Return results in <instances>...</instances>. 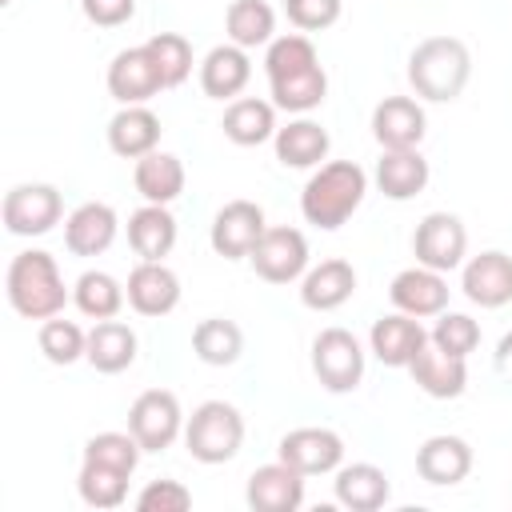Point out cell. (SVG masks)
Returning a JSON list of instances; mask_svg holds the SVG:
<instances>
[{
    "label": "cell",
    "mask_w": 512,
    "mask_h": 512,
    "mask_svg": "<svg viewBox=\"0 0 512 512\" xmlns=\"http://www.w3.org/2000/svg\"><path fill=\"white\" fill-rule=\"evenodd\" d=\"M424 344H428V328L408 312H388L368 332V348L384 368H408Z\"/></svg>",
    "instance_id": "obj_13"
},
{
    "label": "cell",
    "mask_w": 512,
    "mask_h": 512,
    "mask_svg": "<svg viewBox=\"0 0 512 512\" xmlns=\"http://www.w3.org/2000/svg\"><path fill=\"white\" fill-rule=\"evenodd\" d=\"M272 144H276V160L284 168H320L328 160V148H332L324 124H316L308 116H296L284 128H276Z\"/></svg>",
    "instance_id": "obj_27"
},
{
    "label": "cell",
    "mask_w": 512,
    "mask_h": 512,
    "mask_svg": "<svg viewBox=\"0 0 512 512\" xmlns=\"http://www.w3.org/2000/svg\"><path fill=\"white\" fill-rule=\"evenodd\" d=\"M160 144V116L148 104H124L108 120V148L124 160H140Z\"/></svg>",
    "instance_id": "obj_24"
},
{
    "label": "cell",
    "mask_w": 512,
    "mask_h": 512,
    "mask_svg": "<svg viewBox=\"0 0 512 512\" xmlns=\"http://www.w3.org/2000/svg\"><path fill=\"white\" fill-rule=\"evenodd\" d=\"M220 128H224V136L232 144L256 148V144L276 136V104L260 100V96H236V100H228Z\"/></svg>",
    "instance_id": "obj_29"
},
{
    "label": "cell",
    "mask_w": 512,
    "mask_h": 512,
    "mask_svg": "<svg viewBox=\"0 0 512 512\" xmlns=\"http://www.w3.org/2000/svg\"><path fill=\"white\" fill-rule=\"evenodd\" d=\"M120 232V220H116V208L104 204V200H88L80 208L68 212L64 220V244L72 256H100L112 248Z\"/></svg>",
    "instance_id": "obj_19"
},
{
    "label": "cell",
    "mask_w": 512,
    "mask_h": 512,
    "mask_svg": "<svg viewBox=\"0 0 512 512\" xmlns=\"http://www.w3.org/2000/svg\"><path fill=\"white\" fill-rule=\"evenodd\" d=\"M36 344H40L44 360H52V364H76V360H84V352H88V332H84L76 320L48 316V320H40Z\"/></svg>",
    "instance_id": "obj_37"
},
{
    "label": "cell",
    "mask_w": 512,
    "mask_h": 512,
    "mask_svg": "<svg viewBox=\"0 0 512 512\" xmlns=\"http://www.w3.org/2000/svg\"><path fill=\"white\" fill-rule=\"evenodd\" d=\"M428 160L420 148H384L376 160V188L388 200H412L428 188Z\"/></svg>",
    "instance_id": "obj_26"
},
{
    "label": "cell",
    "mask_w": 512,
    "mask_h": 512,
    "mask_svg": "<svg viewBox=\"0 0 512 512\" xmlns=\"http://www.w3.org/2000/svg\"><path fill=\"white\" fill-rule=\"evenodd\" d=\"M128 432L136 436V444L144 452H164L176 444V436H184V412L176 392L168 388H148L132 400L128 408Z\"/></svg>",
    "instance_id": "obj_6"
},
{
    "label": "cell",
    "mask_w": 512,
    "mask_h": 512,
    "mask_svg": "<svg viewBox=\"0 0 512 512\" xmlns=\"http://www.w3.org/2000/svg\"><path fill=\"white\" fill-rule=\"evenodd\" d=\"M268 92H272V104H276L280 112L308 116V112L320 108L324 96H328V72H324L320 64H312V68H304V72L268 80Z\"/></svg>",
    "instance_id": "obj_32"
},
{
    "label": "cell",
    "mask_w": 512,
    "mask_h": 512,
    "mask_svg": "<svg viewBox=\"0 0 512 512\" xmlns=\"http://www.w3.org/2000/svg\"><path fill=\"white\" fill-rule=\"evenodd\" d=\"M80 12L96 28H120L136 16V0H80Z\"/></svg>",
    "instance_id": "obj_44"
},
{
    "label": "cell",
    "mask_w": 512,
    "mask_h": 512,
    "mask_svg": "<svg viewBox=\"0 0 512 512\" xmlns=\"http://www.w3.org/2000/svg\"><path fill=\"white\" fill-rule=\"evenodd\" d=\"M416 472H420V480H428L436 488H452L472 472V444L460 436H448V432L428 436L416 448Z\"/></svg>",
    "instance_id": "obj_20"
},
{
    "label": "cell",
    "mask_w": 512,
    "mask_h": 512,
    "mask_svg": "<svg viewBox=\"0 0 512 512\" xmlns=\"http://www.w3.org/2000/svg\"><path fill=\"white\" fill-rule=\"evenodd\" d=\"M128 304L140 312V316H168L176 304H180V276L164 264V260H140L132 272H128Z\"/></svg>",
    "instance_id": "obj_17"
},
{
    "label": "cell",
    "mask_w": 512,
    "mask_h": 512,
    "mask_svg": "<svg viewBox=\"0 0 512 512\" xmlns=\"http://www.w3.org/2000/svg\"><path fill=\"white\" fill-rule=\"evenodd\" d=\"M224 32L240 48H264L276 40V12L264 0H232L224 12Z\"/></svg>",
    "instance_id": "obj_34"
},
{
    "label": "cell",
    "mask_w": 512,
    "mask_h": 512,
    "mask_svg": "<svg viewBox=\"0 0 512 512\" xmlns=\"http://www.w3.org/2000/svg\"><path fill=\"white\" fill-rule=\"evenodd\" d=\"M156 92H164L160 84V72L148 56V48H124L112 56L108 64V96L124 108V104H148Z\"/></svg>",
    "instance_id": "obj_15"
},
{
    "label": "cell",
    "mask_w": 512,
    "mask_h": 512,
    "mask_svg": "<svg viewBox=\"0 0 512 512\" xmlns=\"http://www.w3.org/2000/svg\"><path fill=\"white\" fill-rule=\"evenodd\" d=\"M128 244L140 260H164L176 248V216L168 204H144L128 216Z\"/></svg>",
    "instance_id": "obj_30"
},
{
    "label": "cell",
    "mask_w": 512,
    "mask_h": 512,
    "mask_svg": "<svg viewBox=\"0 0 512 512\" xmlns=\"http://www.w3.org/2000/svg\"><path fill=\"white\" fill-rule=\"evenodd\" d=\"M76 492H80V500L88 508H120L128 500V472L96 464V460H84L80 476H76Z\"/></svg>",
    "instance_id": "obj_36"
},
{
    "label": "cell",
    "mask_w": 512,
    "mask_h": 512,
    "mask_svg": "<svg viewBox=\"0 0 512 512\" xmlns=\"http://www.w3.org/2000/svg\"><path fill=\"white\" fill-rule=\"evenodd\" d=\"M284 12L300 32H324L340 20L344 0H284Z\"/></svg>",
    "instance_id": "obj_43"
},
{
    "label": "cell",
    "mask_w": 512,
    "mask_h": 512,
    "mask_svg": "<svg viewBox=\"0 0 512 512\" xmlns=\"http://www.w3.org/2000/svg\"><path fill=\"white\" fill-rule=\"evenodd\" d=\"M496 368H500V376L512 384V332H504L500 344H496Z\"/></svg>",
    "instance_id": "obj_45"
},
{
    "label": "cell",
    "mask_w": 512,
    "mask_h": 512,
    "mask_svg": "<svg viewBox=\"0 0 512 512\" xmlns=\"http://www.w3.org/2000/svg\"><path fill=\"white\" fill-rule=\"evenodd\" d=\"M264 208L260 204H252V200H228L216 216H212V232H208V240H212V252L216 256H224V260H244V256H252V248H256V240L264 236Z\"/></svg>",
    "instance_id": "obj_10"
},
{
    "label": "cell",
    "mask_w": 512,
    "mask_h": 512,
    "mask_svg": "<svg viewBox=\"0 0 512 512\" xmlns=\"http://www.w3.org/2000/svg\"><path fill=\"white\" fill-rule=\"evenodd\" d=\"M140 444L132 432H96L88 444H84V460H96V464H108V468H120V472H136L140 464Z\"/></svg>",
    "instance_id": "obj_41"
},
{
    "label": "cell",
    "mask_w": 512,
    "mask_h": 512,
    "mask_svg": "<svg viewBox=\"0 0 512 512\" xmlns=\"http://www.w3.org/2000/svg\"><path fill=\"white\" fill-rule=\"evenodd\" d=\"M128 292L124 284L112 276V272H100V268H88L76 284H72V304L80 308V316L88 320H112L120 308H124Z\"/></svg>",
    "instance_id": "obj_35"
},
{
    "label": "cell",
    "mask_w": 512,
    "mask_h": 512,
    "mask_svg": "<svg viewBox=\"0 0 512 512\" xmlns=\"http://www.w3.org/2000/svg\"><path fill=\"white\" fill-rule=\"evenodd\" d=\"M248 260H252V268H256L260 280H268V284H292V280H300L308 272V240H304L300 228H288V224L264 228V236L256 240V248H252Z\"/></svg>",
    "instance_id": "obj_8"
},
{
    "label": "cell",
    "mask_w": 512,
    "mask_h": 512,
    "mask_svg": "<svg viewBox=\"0 0 512 512\" xmlns=\"http://www.w3.org/2000/svg\"><path fill=\"white\" fill-rule=\"evenodd\" d=\"M132 184L144 196V204H172L184 192V164L172 152H148L132 168Z\"/></svg>",
    "instance_id": "obj_31"
},
{
    "label": "cell",
    "mask_w": 512,
    "mask_h": 512,
    "mask_svg": "<svg viewBox=\"0 0 512 512\" xmlns=\"http://www.w3.org/2000/svg\"><path fill=\"white\" fill-rule=\"evenodd\" d=\"M428 344H436L448 356H464L468 360V352H476V344H480V324L468 312H448L444 308L436 316L432 332H428Z\"/></svg>",
    "instance_id": "obj_40"
},
{
    "label": "cell",
    "mask_w": 512,
    "mask_h": 512,
    "mask_svg": "<svg viewBox=\"0 0 512 512\" xmlns=\"http://www.w3.org/2000/svg\"><path fill=\"white\" fill-rule=\"evenodd\" d=\"M312 64H320V56H316V44H312L304 32L276 36V40L268 44V52H264V72H268V80L304 72V68H312Z\"/></svg>",
    "instance_id": "obj_39"
},
{
    "label": "cell",
    "mask_w": 512,
    "mask_h": 512,
    "mask_svg": "<svg viewBox=\"0 0 512 512\" xmlns=\"http://www.w3.org/2000/svg\"><path fill=\"white\" fill-rule=\"evenodd\" d=\"M464 252H468V232L452 212H428L412 232V256L424 268L452 272L464 264Z\"/></svg>",
    "instance_id": "obj_9"
},
{
    "label": "cell",
    "mask_w": 512,
    "mask_h": 512,
    "mask_svg": "<svg viewBox=\"0 0 512 512\" xmlns=\"http://www.w3.org/2000/svg\"><path fill=\"white\" fill-rule=\"evenodd\" d=\"M252 80V60L248 48L240 44H216L204 60H200V88L212 100H236Z\"/></svg>",
    "instance_id": "obj_23"
},
{
    "label": "cell",
    "mask_w": 512,
    "mask_h": 512,
    "mask_svg": "<svg viewBox=\"0 0 512 512\" xmlns=\"http://www.w3.org/2000/svg\"><path fill=\"white\" fill-rule=\"evenodd\" d=\"M276 456L304 476H328L344 464V440L332 428H292L280 436Z\"/></svg>",
    "instance_id": "obj_11"
},
{
    "label": "cell",
    "mask_w": 512,
    "mask_h": 512,
    "mask_svg": "<svg viewBox=\"0 0 512 512\" xmlns=\"http://www.w3.org/2000/svg\"><path fill=\"white\" fill-rule=\"evenodd\" d=\"M364 192H368V172L356 160H328L308 176L300 192V212L308 224L332 232L352 220V212L364 204Z\"/></svg>",
    "instance_id": "obj_2"
},
{
    "label": "cell",
    "mask_w": 512,
    "mask_h": 512,
    "mask_svg": "<svg viewBox=\"0 0 512 512\" xmlns=\"http://www.w3.org/2000/svg\"><path fill=\"white\" fill-rule=\"evenodd\" d=\"M140 512H188L192 508V492L180 480H148L136 496Z\"/></svg>",
    "instance_id": "obj_42"
},
{
    "label": "cell",
    "mask_w": 512,
    "mask_h": 512,
    "mask_svg": "<svg viewBox=\"0 0 512 512\" xmlns=\"http://www.w3.org/2000/svg\"><path fill=\"white\" fill-rule=\"evenodd\" d=\"M244 444V416L228 400H204L184 420V448L200 464H228Z\"/></svg>",
    "instance_id": "obj_4"
},
{
    "label": "cell",
    "mask_w": 512,
    "mask_h": 512,
    "mask_svg": "<svg viewBox=\"0 0 512 512\" xmlns=\"http://www.w3.org/2000/svg\"><path fill=\"white\" fill-rule=\"evenodd\" d=\"M408 372H412V384L432 400H456L468 388V360L448 356L436 344H424L420 356L408 364Z\"/></svg>",
    "instance_id": "obj_22"
},
{
    "label": "cell",
    "mask_w": 512,
    "mask_h": 512,
    "mask_svg": "<svg viewBox=\"0 0 512 512\" xmlns=\"http://www.w3.org/2000/svg\"><path fill=\"white\" fill-rule=\"evenodd\" d=\"M192 352H196V360H204L212 368H228L244 352V332H240L236 320L208 316V320H200L192 328Z\"/></svg>",
    "instance_id": "obj_33"
},
{
    "label": "cell",
    "mask_w": 512,
    "mask_h": 512,
    "mask_svg": "<svg viewBox=\"0 0 512 512\" xmlns=\"http://www.w3.org/2000/svg\"><path fill=\"white\" fill-rule=\"evenodd\" d=\"M332 492H336V504H344L348 512H376V508L388 504L392 484H388L384 468L360 460V464H340L336 468Z\"/></svg>",
    "instance_id": "obj_25"
},
{
    "label": "cell",
    "mask_w": 512,
    "mask_h": 512,
    "mask_svg": "<svg viewBox=\"0 0 512 512\" xmlns=\"http://www.w3.org/2000/svg\"><path fill=\"white\" fill-rule=\"evenodd\" d=\"M352 292H356V268L340 256L320 260L300 276V304L312 312H332V308L348 304Z\"/></svg>",
    "instance_id": "obj_21"
},
{
    "label": "cell",
    "mask_w": 512,
    "mask_h": 512,
    "mask_svg": "<svg viewBox=\"0 0 512 512\" xmlns=\"http://www.w3.org/2000/svg\"><path fill=\"white\" fill-rule=\"evenodd\" d=\"M0 216H4V228L12 236H44L60 224L64 196L56 184H16L4 192Z\"/></svg>",
    "instance_id": "obj_7"
},
{
    "label": "cell",
    "mask_w": 512,
    "mask_h": 512,
    "mask_svg": "<svg viewBox=\"0 0 512 512\" xmlns=\"http://www.w3.org/2000/svg\"><path fill=\"white\" fill-rule=\"evenodd\" d=\"M472 76V52L460 36H428L408 56V84L416 100L452 104Z\"/></svg>",
    "instance_id": "obj_1"
},
{
    "label": "cell",
    "mask_w": 512,
    "mask_h": 512,
    "mask_svg": "<svg viewBox=\"0 0 512 512\" xmlns=\"http://www.w3.org/2000/svg\"><path fill=\"white\" fill-rule=\"evenodd\" d=\"M144 48H148L164 88H176L192 76V44L180 32H156V36L144 40Z\"/></svg>",
    "instance_id": "obj_38"
},
{
    "label": "cell",
    "mask_w": 512,
    "mask_h": 512,
    "mask_svg": "<svg viewBox=\"0 0 512 512\" xmlns=\"http://www.w3.org/2000/svg\"><path fill=\"white\" fill-rule=\"evenodd\" d=\"M312 372L328 392H356L364 380V348L348 328H324L312 340Z\"/></svg>",
    "instance_id": "obj_5"
},
{
    "label": "cell",
    "mask_w": 512,
    "mask_h": 512,
    "mask_svg": "<svg viewBox=\"0 0 512 512\" xmlns=\"http://www.w3.org/2000/svg\"><path fill=\"white\" fill-rule=\"evenodd\" d=\"M4 292H8V304L24 320L60 316L64 304H68V296H72L64 288V276H60L56 256L44 252V248H24V252L12 256L8 276H4Z\"/></svg>",
    "instance_id": "obj_3"
},
{
    "label": "cell",
    "mask_w": 512,
    "mask_h": 512,
    "mask_svg": "<svg viewBox=\"0 0 512 512\" xmlns=\"http://www.w3.org/2000/svg\"><path fill=\"white\" fill-rule=\"evenodd\" d=\"M304 472H296L292 464L276 460V464H260L248 476L244 500L252 512H296L304 504Z\"/></svg>",
    "instance_id": "obj_14"
},
{
    "label": "cell",
    "mask_w": 512,
    "mask_h": 512,
    "mask_svg": "<svg viewBox=\"0 0 512 512\" xmlns=\"http://www.w3.org/2000/svg\"><path fill=\"white\" fill-rule=\"evenodd\" d=\"M388 300H392L396 312H408L416 320H428V316H440L448 308V280L436 268L412 264V268H404V272L392 276Z\"/></svg>",
    "instance_id": "obj_12"
},
{
    "label": "cell",
    "mask_w": 512,
    "mask_h": 512,
    "mask_svg": "<svg viewBox=\"0 0 512 512\" xmlns=\"http://www.w3.org/2000/svg\"><path fill=\"white\" fill-rule=\"evenodd\" d=\"M460 288L480 308H504V304H512V256H504L496 248L472 256L464 264V272H460Z\"/></svg>",
    "instance_id": "obj_18"
},
{
    "label": "cell",
    "mask_w": 512,
    "mask_h": 512,
    "mask_svg": "<svg viewBox=\"0 0 512 512\" xmlns=\"http://www.w3.org/2000/svg\"><path fill=\"white\" fill-rule=\"evenodd\" d=\"M424 128L428 116L416 96H384L372 108V136L380 148H420Z\"/></svg>",
    "instance_id": "obj_16"
},
{
    "label": "cell",
    "mask_w": 512,
    "mask_h": 512,
    "mask_svg": "<svg viewBox=\"0 0 512 512\" xmlns=\"http://www.w3.org/2000/svg\"><path fill=\"white\" fill-rule=\"evenodd\" d=\"M136 348H140L136 332H132L124 320H116V316H112V320H96V324H92L84 360H88L96 372H104V376H116V372L132 368V360H136Z\"/></svg>",
    "instance_id": "obj_28"
}]
</instances>
